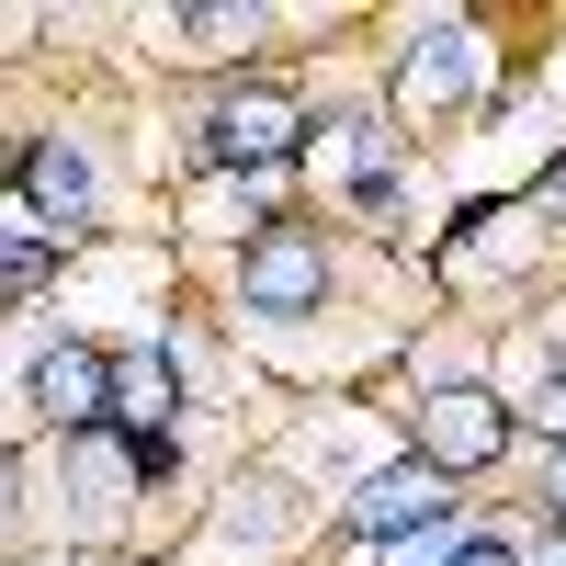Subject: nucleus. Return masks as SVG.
<instances>
[{"instance_id": "4", "label": "nucleus", "mask_w": 566, "mask_h": 566, "mask_svg": "<svg viewBox=\"0 0 566 566\" xmlns=\"http://www.w3.org/2000/svg\"><path fill=\"white\" fill-rule=\"evenodd\" d=\"M317 295H328V261H317V239L272 227V239L250 250V306H261V317H306Z\"/></svg>"}, {"instance_id": "3", "label": "nucleus", "mask_w": 566, "mask_h": 566, "mask_svg": "<svg viewBox=\"0 0 566 566\" xmlns=\"http://www.w3.org/2000/svg\"><path fill=\"white\" fill-rule=\"evenodd\" d=\"M170 397H181L170 352H114V363H103V431H125V442L170 431Z\"/></svg>"}, {"instance_id": "1", "label": "nucleus", "mask_w": 566, "mask_h": 566, "mask_svg": "<svg viewBox=\"0 0 566 566\" xmlns=\"http://www.w3.org/2000/svg\"><path fill=\"white\" fill-rule=\"evenodd\" d=\"M510 442V408L488 386H442L431 408H419V464H442V476H464V464H499Z\"/></svg>"}, {"instance_id": "8", "label": "nucleus", "mask_w": 566, "mask_h": 566, "mask_svg": "<svg viewBox=\"0 0 566 566\" xmlns=\"http://www.w3.org/2000/svg\"><path fill=\"white\" fill-rule=\"evenodd\" d=\"M23 193H34L45 216H57V227H80V216H91V159L69 148V136H45V148L23 159Z\"/></svg>"}, {"instance_id": "6", "label": "nucleus", "mask_w": 566, "mask_h": 566, "mask_svg": "<svg viewBox=\"0 0 566 566\" xmlns=\"http://www.w3.org/2000/svg\"><path fill=\"white\" fill-rule=\"evenodd\" d=\"M34 408L57 419V431H103V352H80V340L34 352Z\"/></svg>"}, {"instance_id": "14", "label": "nucleus", "mask_w": 566, "mask_h": 566, "mask_svg": "<svg viewBox=\"0 0 566 566\" xmlns=\"http://www.w3.org/2000/svg\"><path fill=\"white\" fill-rule=\"evenodd\" d=\"M533 419H544V431L566 442V386H544V408H533Z\"/></svg>"}, {"instance_id": "10", "label": "nucleus", "mask_w": 566, "mask_h": 566, "mask_svg": "<svg viewBox=\"0 0 566 566\" xmlns=\"http://www.w3.org/2000/svg\"><path fill=\"white\" fill-rule=\"evenodd\" d=\"M69 464H80V488H91V510H114V499H125V476H136L114 431H69Z\"/></svg>"}, {"instance_id": "12", "label": "nucleus", "mask_w": 566, "mask_h": 566, "mask_svg": "<svg viewBox=\"0 0 566 566\" xmlns=\"http://www.w3.org/2000/svg\"><path fill=\"white\" fill-rule=\"evenodd\" d=\"M386 566H453V555H442V522H419V533H397V544H386Z\"/></svg>"}, {"instance_id": "2", "label": "nucleus", "mask_w": 566, "mask_h": 566, "mask_svg": "<svg viewBox=\"0 0 566 566\" xmlns=\"http://www.w3.org/2000/svg\"><path fill=\"white\" fill-rule=\"evenodd\" d=\"M352 522H363L374 544H397V533H419V522H453V476H442V464H386V476L352 499Z\"/></svg>"}, {"instance_id": "17", "label": "nucleus", "mask_w": 566, "mask_h": 566, "mask_svg": "<svg viewBox=\"0 0 566 566\" xmlns=\"http://www.w3.org/2000/svg\"><path fill=\"white\" fill-rule=\"evenodd\" d=\"M555 193H566V159H555Z\"/></svg>"}, {"instance_id": "11", "label": "nucleus", "mask_w": 566, "mask_h": 566, "mask_svg": "<svg viewBox=\"0 0 566 566\" xmlns=\"http://www.w3.org/2000/svg\"><path fill=\"white\" fill-rule=\"evenodd\" d=\"M45 283V239H0V295H34Z\"/></svg>"}, {"instance_id": "18", "label": "nucleus", "mask_w": 566, "mask_h": 566, "mask_svg": "<svg viewBox=\"0 0 566 566\" xmlns=\"http://www.w3.org/2000/svg\"><path fill=\"white\" fill-rule=\"evenodd\" d=\"M544 566H566V544H555V555H544Z\"/></svg>"}, {"instance_id": "9", "label": "nucleus", "mask_w": 566, "mask_h": 566, "mask_svg": "<svg viewBox=\"0 0 566 566\" xmlns=\"http://www.w3.org/2000/svg\"><path fill=\"white\" fill-rule=\"evenodd\" d=\"M317 159H328V181H352L363 205H386V193H397V181H386V148H374V125H328V148H317Z\"/></svg>"}, {"instance_id": "13", "label": "nucleus", "mask_w": 566, "mask_h": 566, "mask_svg": "<svg viewBox=\"0 0 566 566\" xmlns=\"http://www.w3.org/2000/svg\"><path fill=\"white\" fill-rule=\"evenodd\" d=\"M453 566H522V555H510V544H464Z\"/></svg>"}, {"instance_id": "5", "label": "nucleus", "mask_w": 566, "mask_h": 566, "mask_svg": "<svg viewBox=\"0 0 566 566\" xmlns=\"http://www.w3.org/2000/svg\"><path fill=\"white\" fill-rule=\"evenodd\" d=\"M464 91H476V34L464 23H431L408 45V69H397V103L408 114H442V103H464Z\"/></svg>"}, {"instance_id": "7", "label": "nucleus", "mask_w": 566, "mask_h": 566, "mask_svg": "<svg viewBox=\"0 0 566 566\" xmlns=\"http://www.w3.org/2000/svg\"><path fill=\"white\" fill-rule=\"evenodd\" d=\"M295 136H306L295 91H239V103L216 114V159H283Z\"/></svg>"}, {"instance_id": "16", "label": "nucleus", "mask_w": 566, "mask_h": 566, "mask_svg": "<svg viewBox=\"0 0 566 566\" xmlns=\"http://www.w3.org/2000/svg\"><path fill=\"white\" fill-rule=\"evenodd\" d=\"M555 510H566V464H555Z\"/></svg>"}, {"instance_id": "15", "label": "nucleus", "mask_w": 566, "mask_h": 566, "mask_svg": "<svg viewBox=\"0 0 566 566\" xmlns=\"http://www.w3.org/2000/svg\"><path fill=\"white\" fill-rule=\"evenodd\" d=\"M12 488H23V476H12V453H0V533H12Z\"/></svg>"}]
</instances>
